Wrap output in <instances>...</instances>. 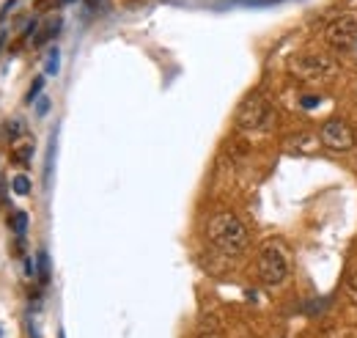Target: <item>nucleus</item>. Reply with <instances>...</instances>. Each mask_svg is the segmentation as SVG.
<instances>
[{
    "label": "nucleus",
    "instance_id": "nucleus-9",
    "mask_svg": "<svg viewBox=\"0 0 357 338\" xmlns=\"http://www.w3.org/2000/svg\"><path fill=\"white\" fill-rule=\"evenodd\" d=\"M58 31H61V17H52V20L45 25V34H42V36H36V44H45L47 39H52Z\"/></svg>",
    "mask_w": 357,
    "mask_h": 338
},
{
    "label": "nucleus",
    "instance_id": "nucleus-2",
    "mask_svg": "<svg viewBox=\"0 0 357 338\" xmlns=\"http://www.w3.org/2000/svg\"><path fill=\"white\" fill-rule=\"evenodd\" d=\"M259 278L267 286H280L289 278V254L280 242H267L259 254Z\"/></svg>",
    "mask_w": 357,
    "mask_h": 338
},
{
    "label": "nucleus",
    "instance_id": "nucleus-5",
    "mask_svg": "<svg viewBox=\"0 0 357 338\" xmlns=\"http://www.w3.org/2000/svg\"><path fill=\"white\" fill-rule=\"evenodd\" d=\"M291 69L297 72V78L319 80V78L333 75L335 61L327 58V55H319V52H303V55H294V58H291Z\"/></svg>",
    "mask_w": 357,
    "mask_h": 338
},
{
    "label": "nucleus",
    "instance_id": "nucleus-8",
    "mask_svg": "<svg viewBox=\"0 0 357 338\" xmlns=\"http://www.w3.org/2000/svg\"><path fill=\"white\" fill-rule=\"evenodd\" d=\"M31 154H33V143L28 140L25 146H14V160L20 163V166H28L31 163Z\"/></svg>",
    "mask_w": 357,
    "mask_h": 338
},
{
    "label": "nucleus",
    "instance_id": "nucleus-6",
    "mask_svg": "<svg viewBox=\"0 0 357 338\" xmlns=\"http://www.w3.org/2000/svg\"><path fill=\"white\" fill-rule=\"evenodd\" d=\"M321 143L327 146V149H333V152H349L352 146H355V132L352 127L347 124V122H341V119H330L324 127H321Z\"/></svg>",
    "mask_w": 357,
    "mask_h": 338
},
{
    "label": "nucleus",
    "instance_id": "nucleus-11",
    "mask_svg": "<svg viewBox=\"0 0 357 338\" xmlns=\"http://www.w3.org/2000/svg\"><path fill=\"white\" fill-rule=\"evenodd\" d=\"M11 187H14L17 196H28V193H31V179H28V176H17V179L11 182Z\"/></svg>",
    "mask_w": 357,
    "mask_h": 338
},
{
    "label": "nucleus",
    "instance_id": "nucleus-13",
    "mask_svg": "<svg viewBox=\"0 0 357 338\" xmlns=\"http://www.w3.org/2000/svg\"><path fill=\"white\" fill-rule=\"evenodd\" d=\"M39 278H42V284H47V278H50V264H47L45 251L39 254Z\"/></svg>",
    "mask_w": 357,
    "mask_h": 338
},
{
    "label": "nucleus",
    "instance_id": "nucleus-17",
    "mask_svg": "<svg viewBox=\"0 0 357 338\" xmlns=\"http://www.w3.org/2000/svg\"><path fill=\"white\" fill-rule=\"evenodd\" d=\"M248 3H272V0H248Z\"/></svg>",
    "mask_w": 357,
    "mask_h": 338
},
{
    "label": "nucleus",
    "instance_id": "nucleus-15",
    "mask_svg": "<svg viewBox=\"0 0 357 338\" xmlns=\"http://www.w3.org/2000/svg\"><path fill=\"white\" fill-rule=\"evenodd\" d=\"M316 105H319V99H316V96H305V99H303V108H308V110L316 108Z\"/></svg>",
    "mask_w": 357,
    "mask_h": 338
},
{
    "label": "nucleus",
    "instance_id": "nucleus-3",
    "mask_svg": "<svg viewBox=\"0 0 357 338\" xmlns=\"http://www.w3.org/2000/svg\"><path fill=\"white\" fill-rule=\"evenodd\" d=\"M236 127L245 132H261L272 127V108L264 96H248L236 110Z\"/></svg>",
    "mask_w": 357,
    "mask_h": 338
},
{
    "label": "nucleus",
    "instance_id": "nucleus-1",
    "mask_svg": "<svg viewBox=\"0 0 357 338\" xmlns=\"http://www.w3.org/2000/svg\"><path fill=\"white\" fill-rule=\"evenodd\" d=\"M209 240L223 251V254H242L248 248V228L245 223L231 214V212H220L209 220Z\"/></svg>",
    "mask_w": 357,
    "mask_h": 338
},
{
    "label": "nucleus",
    "instance_id": "nucleus-19",
    "mask_svg": "<svg viewBox=\"0 0 357 338\" xmlns=\"http://www.w3.org/2000/svg\"><path fill=\"white\" fill-rule=\"evenodd\" d=\"M33 338H39V336H33Z\"/></svg>",
    "mask_w": 357,
    "mask_h": 338
},
{
    "label": "nucleus",
    "instance_id": "nucleus-16",
    "mask_svg": "<svg viewBox=\"0 0 357 338\" xmlns=\"http://www.w3.org/2000/svg\"><path fill=\"white\" fill-rule=\"evenodd\" d=\"M47 108H50V105H47V99H42V102H39V108H36V110H39V113H42V116H45V113H47Z\"/></svg>",
    "mask_w": 357,
    "mask_h": 338
},
{
    "label": "nucleus",
    "instance_id": "nucleus-18",
    "mask_svg": "<svg viewBox=\"0 0 357 338\" xmlns=\"http://www.w3.org/2000/svg\"><path fill=\"white\" fill-rule=\"evenodd\" d=\"M352 289H355V295H357V278L352 281Z\"/></svg>",
    "mask_w": 357,
    "mask_h": 338
},
{
    "label": "nucleus",
    "instance_id": "nucleus-4",
    "mask_svg": "<svg viewBox=\"0 0 357 338\" xmlns=\"http://www.w3.org/2000/svg\"><path fill=\"white\" fill-rule=\"evenodd\" d=\"M324 39H327L330 47H335V50H352L357 44V17L355 14H341V17H335V20L327 25Z\"/></svg>",
    "mask_w": 357,
    "mask_h": 338
},
{
    "label": "nucleus",
    "instance_id": "nucleus-14",
    "mask_svg": "<svg viewBox=\"0 0 357 338\" xmlns=\"http://www.w3.org/2000/svg\"><path fill=\"white\" fill-rule=\"evenodd\" d=\"M42 83H45V80H42V78H39V80H36V83H33V88H31V94H28V102H33V99H36V94H39V91H42Z\"/></svg>",
    "mask_w": 357,
    "mask_h": 338
},
{
    "label": "nucleus",
    "instance_id": "nucleus-7",
    "mask_svg": "<svg viewBox=\"0 0 357 338\" xmlns=\"http://www.w3.org/2000/svg\"><path fill=\"white\" fill-rule=\"evenodd\" d=\"M3 135H6V140L17 143V140L25 135V124H22L20 119H8V122H6V127H3Z\"/></svg>",
    "mask_w": 357,
    "mask_h": 338
},
{
    "label": "nucleus",
    "instance_id": "nucleus-12",
    "mask_svg": "<svg viewBox=\"0 0 357 338\" xmlns=\"http://www.w3.org/2000/svg\"><path fill=\"white\" fill-rule=\"evenodd\" d=\"M58 66H61V55H58V50H50V58H47V75H58Z\"/></svg>",
    "mask_w": 357,
    "mask_h": 338
},
{
    "label": "nucleus",
    "instance_id": "nucleus-10",
    "mask_svg": "<svg viewBox=\"0 0 357 338\" xmlns=\"http://www.w3.org/2000/svg\"><path fill=\"white\" fill-rule=\"evenodd\" d=\"M11 226H14V231L22 237L25 228H28V214H25V212H14V214H11Z\"/></svg>",
    "mask_w": 357,
    "mask_h": 338
}]
</instances>
